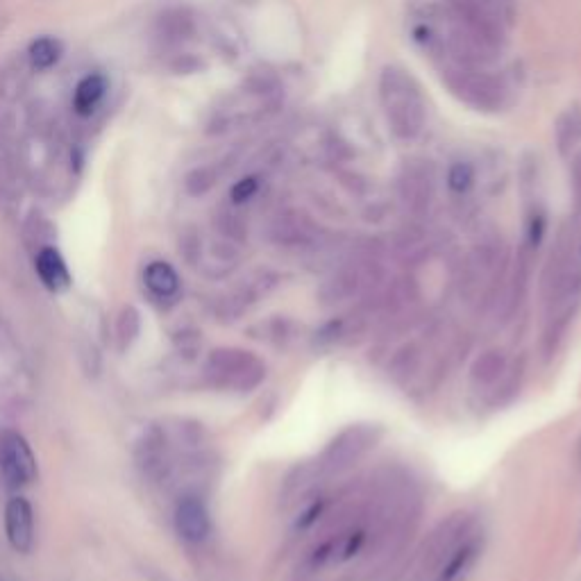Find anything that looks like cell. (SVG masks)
Masks as SVG:
<instances>
[{
	"instance_id": "cell-16",
	"label": "cell",
	"mask_w": 581,
	"mask_h": 581,
	"mask_svg": "<svg viewBox=\"0 0 581 581\" xmlns=\"http://www.w3.org/2000/svg\"><path fill=\"white\" fill-rule=\"evenodd\" d=\"M257 187H259L257 178H243L241 182L234 184L232 200L234 202H246V200H250L257 193Z\"/></svg>"
},
{
	"instance_id": "cell-1",
	"label": "cell",
	"mask_w": 581,
	"mask_h": 581,
	"mask_svg": "<svg viewBox=\"0 0 581 581\" xmlns=\"http://www.w3.org/2000/svg\"><path fill=\"white\" fill-rule=\"evenodd\" d=\"M380 100L391 132L411 141L425 130L427 105L418 82L400 66H386L380 75Z\"/></svg>"
},
{
	"instance_id": "cell-6",
	"label": "cell",
	"mask_w": 581,
	"mask_h": 581,
	"mask_svg": "<svg viewBox=\"0 0 581 581\" xmlns=\"http://www.w3.org/2000/svg\"><path fill=\"white\" fill-rule=\"evenodd\" d=\"M175 527L189 543L205 541L209 534V513L198 498H184L175 511Z\"/></svg>"
},
{
	"instance_id": "cell-11",
	"label": "cell",
	"mask_w": 581,
	"mask_h": 581,
	"mask_svg": "<svg viewBox=\"0 0 581 581\" xmlns=\"http://www.w3.org/2000/svg\"><path fill=\"white\" fill-rule=\"evenodd\" d=\"M143 280H146L150 293L157 298H171L180 286L178 273H175L173 266L166 264V261H153V264L146 268Z\"/></svg>"
},
{
	"instance_id": "cell-14",
	"label": "cell",
	"mask_w": 581,
	"mask_h": 581,
	"mask_svg": "<svg viewBox=\"0 0 581 581\" xmlns=\"http://www.w3.org/2000/svg\"><path fill=\"white\" fill-rule=\"evenodd\" d=\"M473 184H475V168L468 162H457L450 168L448 187L452 193L463 196V193H468L470 189H473Z\"/></svg>"
},
{
	"instance_id": "cell-12",
	"label": "cell",
	"mask_w": 581,
	"mask_h": 581,
	"mask_svg": "<svg viewBox=\"0 0 581 581\" xmlns=\"http://www.w3.org/2000/svg\"><path fill=\"white\" fill-rule=\"evenodd\" d=\"M581 143V107H570L557 121V146L561 155H570Z\"/></svg>"
},
{
	"instance_id": "cell-10",
	"label": "cell",
	"mask_w": 581,
	"mask_h": 581,
	"mask_svg": "<svg viewBox=\"0 0 581 581\" xmlns=\"http://www.w3.org/2000/svg\"><path fill=\"white\" fill-rule=\"evenodd\" d=\"M105 91H107V80L103 78V75L94 73V75H87V78H82L73 96L75 112H78L80 116H89L91 112H94L100 100H103Z\"/></svg>"
},
{
	"instance_id": "cell-9",
	"label": "cell",
	"mask_w": 581,
	"mask_h": 581,
	"mask_svg": "<svg viewBox=\"0 0 581 581\" xmlns=\"http://www.w3.org/2000/svg\"><path fill=\"white\" fill-rule=\"evenodd\" d=\"M432 191H434L432 175H429L425 168L411 166L404 171L402 196L404 200H407V205H411L414 209L427 207L429 200H432Z\"/></svg>"
},
{
	"instance_id": "cell-5",
	"label": "cell",
	"mask_w": 581,
	"mask_h": 581,
	"mask_svg": "<svg viewBox=\"0 0 581 581\" xmlns=\"http://www.w3.org/2000/svg\"><path fill=\"white\" fill-rule=\"evenodd\" d=\"M7 541L19 554H28L35 543V516L25 498H12L5 509Z\"/></svg>"
},
{
	"instance_id": "cell-19",
	"label": "cell",
	"mask_w": 581,
	"mask_h": 581,
	"mask_svg": "<svg viewBox=\"0 0 581 581\" xmlns=\"http://www.w3.org/2000/svg\"><path fill=\"white\" fill-rule=\"evenodd\" d=\"M3 581H5V579H3Z\"/></svg>"
},
{
	"instance_id": "cell-4",
	"label": "cell",
	"mask_w": 581,
	"mask_h": 581,
	"mask_svg": "<svg viewBox=\"0 0 581 581\" xmlns=\"http://www.w3.org/2000/svg\"><path fill=\"white\" fill-rule=\"evenodd\" d=\"M479 552H482V541H479V536L477 534L463 536L461 541L439 561V566L434 568L432 581H466L470 570L475 568Z\"/></svg>"
},
{
	"instance_id": "cell-13",
	"label": "cell",
	"mask_w": 581,
	"mask_h": 581,
	"mask_svg": "<svg viewBox=\"0 0 581 581\" xmlns=\"http://www.w3.org/2000/svg\"><path fill=\"white\" fill-rule=\"evenodd\" d=\"M60 57H62V44L53 37H41L30 46V62L39 71L50 69V66L60 62Z\"/></svg>"
},
{
	"instance_id": "cell-2",
	"label": "cell",
	"mask_w": 581,
	"mask_h": 581,
	"mask_svg": "<svg viewBox=\"0 0 581 581\" xmlns=\"http://www.w3.org/2000/svg\"><path fill=\"white\" fill-rule=\"evenodd\" d=\"M439 71L443 82L463 103L473 105L484 112H495L507 105V87L482 66L475 64H441Z\"/></svg>"
},
{
	"instance_id": "cell-15",
	"label": "cell",
	"mask_w": 581,
	"mask_h": 581,
	"mask_svg": "<svg viewBox=\"0 0 581 581\" xmlns=\"http://www.w3.org/2000/svg\"><path fill=\"white\" fill-rule=\"evenodd\" d=\"M502 370V357H498V352H491L482 361H479L475 368V377H479L482 382H493L498 373Z\"/></svg>"
},
{
	"instance_id": "cell-18",
	"label": "cell",
	"mask_w": 581,
	"mask_h": 581,
	"mask_svg": "<svg viewBox=\"0 0 581 581\" xmlns=\"http://www.w3.org/2000/svg\"><path fill=\"white\" fill-rule=\"evenodd\" d=\"M357 436H359V432L355 434V441H348V434H345V436H343V439H345V441H348V445H366V443H368V441H364V439H357ZM332 450H334V452H339V457H341V461H345V463H348V461H352V457H350V452H348V454H345V450H348V448H345V445H343L341 441H339V443H334V448H332Z\"/></svg>"
},
{
	"instance_id": "cell-3",
	"label": "cell",
	"mask_w": 581,
	"mask_h": 581,
	"mask_svg": "<svg viewBox=\"0 0 581 581\" xmlns=\"http://www.w3.org/2000/svg\"><path fill=\"white\" fill-rule=\"evenodd\" d=\"M0 477L10 488L28 486L37 477V459L21 434H0Z\"/></svg>"
},
{
	"instance_id": "cell-17",
	"label": "cell",
	"mask_w": 581,
	"mask_h": 581,
	"mask_svg": "<svg viewBox=\"0 0 581 581\" xmlns=\"http://www.w3.org/2000/svg\"><path fill=\"white\" fill-rule=\"evenodd\" d=\"M572 189H575L577 214L581 216V153L572 159Z\"/></svg>"
},
{
	"instance_id": "cell-8",
	"label": "cell",
	"mask_w": 581,
	"mask_h": 581,
	"mask_svg": "<svg viewBox=\"0 0 581 581\" xmlns=\"http://www.w3.org/2000/svg\"><path fill=\"white\" fill-rule=\"evenodd\" d=\"M37 273L48 291L60 293L71 286V273L66 268V261L55 248H44L37 255Z\"/></svg>"
},
{
	"instance_id": "cell-7",
	"label": "cell",
	"mask_w": 581,
	"mask_h": 581,
	"mask_svg": "<svg viewBox=\"0 0 581 581\" xmlns=\"http://www.w3.org/2000/svg\"><path fill=\"white\" fill-rule=\"evenodd\" d=\"M218 373H230L232 384L237 386H255L264 377V366L259 364L250 352H216L214 357Z\"/></svg>"
}]
</instances>
